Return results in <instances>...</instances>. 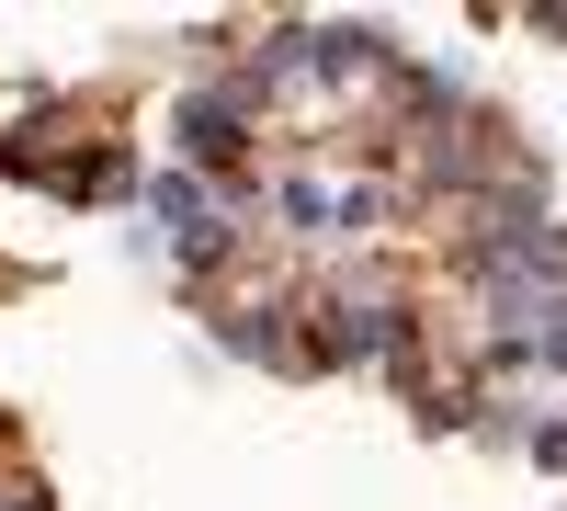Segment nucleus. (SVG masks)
<instances>
[{
  "label": "nucleus",
  "mask_w": 567,
  "mask_h": 511,
  "mask_svg": "<svg viewBox=\"0 0 567 511\" xmlns=\"http://www.w3.org/2000/svg\"><path fill=\"white\" fill-rule=\"evenodd\" d=\"M284 205L307 227H363V194H341V182H284Z\"/></svg>",
  "instance_id": "obj_1"
}]
</instances>
